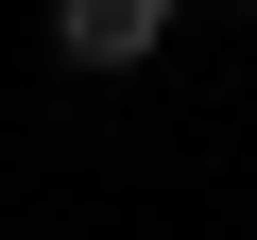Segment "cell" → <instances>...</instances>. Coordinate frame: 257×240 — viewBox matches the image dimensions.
Masks as SVG:
<instances>
[{
    "instance_id": "6da1fadb",
    "label": "cell",
    "mask_w": 257,
    "mask_h": 240,
    "mask_svg": "<svg viewBox=\"0 0 257 240\" xmlns=\"http://www.w3.org/2000/svg\"><path fill=\"white\" fill-rule=\"evenodd\" d=\"M155 35H172V0H52V52L69 69H138Z\"/></svg>"
}]
</instances>
